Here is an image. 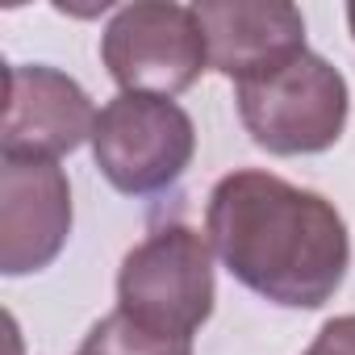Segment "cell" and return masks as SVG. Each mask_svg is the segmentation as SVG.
<instances>
[{"label":"cell","instance_id":"cell-1","mask_svg":"<svg viewBox=\"0 0 355 355\" xmlns=\"http://www.w3.org/2000/svg\"><path fill=\"white\" fill-rule=\"evenodd\" d=\"M205 239L243 288L284 309H322L351 268L334 201L259 167H239L214 184Z\"/></svg>","mask_w":355,"mask_h":355},{"label":"cell","instance_id":"cell-2","mask_svg":"<svg viewBox=\"0 0 355 355\" xmlns=\"http://www.w3.org/2000/svg\"><path fill=\"white\" fill-rule=\"evenodd\" d=\"M234 105L251 142L268 155H322L347 130L351 92L338 67L301 51L276 71L234 84Z\"/></svg>","mask_w":355,"mask_h":355},{"label":"cell","instance_id":"cell-3","mask_svg":"<svg viewBox=\"0 0 355 355\" xmlns=\"http://www.w3.org/2000/svg\"><path fill=\"white\" fill-rule=\"evenodd\" d=\"M214 297V247L184 222L150 230L117 272V309L163 334L193 338L209 322Z\"/></svg>","mask_w":355,"mask_h":355},{"label":"cell","instance_id":"cell-4","mask_svg":"<svg viewBox=\"0 0 355 355\" xmlns=\"http://www.w3.org/2000/svg\"><path fill=\"white\" fill-rule=\"evenodd\" d=\"M197 155L193 117L167 101L142 92H117L92 130V159L101 175L125 197H150L171 189Z\"/></svg>","mask_w":355,"mask_h":355},{"label":"cell","instance_id":"cell-5","mask_svg":"<svg viewBox=\"0 0 355 355\" xmlns=\"http://www.w3.org/2000/svg\"><path fill=\"white\" fill-rule=\"evenodd\" d=\"M101 63L121 92L167 101L189 92L209 67L197 9L175 0H134L117 9L101 34Z\"/></svg>","mask_w":355,"mask_h":355},{"label":"cell","instance_id":"cell-6","mask_svg":"<svg viewBox=\"0 0 355 355\" xmlns=\"http://www.w3.org/2000/svg\"><path fill=\"white\" fill-rule=\"evenodd\" d=\"M5 125L0 159H51L92 142L96 109L80 80L46 63H13L5 71Z\"/></svg>","mask_w":355,"mask_h":355},{"label":"cell","instance_id":"cell-7","mask_svg":"<svg viewBox=\"0 0 355 355\" xmlns=\"http://www.w3.org/2000/svg\"><path fill=\"white\" fill-rule=\"evenodd\" d=\"M71 234V184L51 159H0V272L30 276L59 259Z\"/></svg>","mask_w":355,"mask_h":355},{"label":"cell","instance_id":"cell-8","mask_svg":"<svg viewBox=\"0 0 355 355\" xmlns=\"http://www.w3.org/2000/svg\"><path fill=\"white\" fill-rule=\"evenodd\" d=\"M197 21L205 30L209 67L243 84L297 59L305 46V17L288 0H201Z\"/></svg>","mask_w":355,"mask_h":355},{"label":"cell","instance_id":"cell-9","mask_svg":"<svg viewBox=\"0 0 355 355\" xmlns=\"http://www.w3.org/2000/svg\"><path fill=\"white\" fill-rule=\"evenodd\" d=\"M76 355H193V338L150 330L130 313L113 309L84 334Z\"/></svg>","mask_w":355,"mask_h":355},{"label":"cell","instance_id":"cell-10","mask_svg":"<svg viewBox=\"0 0 355 355\" xmlns=\"http://www.w3.org/2000/svg\"><path fill=\"white\" fill-rule=\"evenodd\" d=\"M305 355H355V313H343V318H330L318 338L309 343Z\"/></svg>","mask_w":355,"mask_h":355},{"label":"cell","instance_id":"cell-11","mask_svg":"<svg viewBox=\"0 0 355 355\" xmlns=\"http://www.w3.org/2000/svg\"><path fill=\"white\" fill-rule=\"evenodd\" d=\"M347 26H351V34H355V5H347Z\"/></svg>","mask_w":355,"mask_h":355}]
</instances>
